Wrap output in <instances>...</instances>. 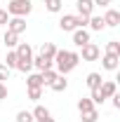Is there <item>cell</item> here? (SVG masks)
<instances>
[{
    "mask_svg": "<svg viewBox=\"0 0 120 122\" xmlns=\"http://www.w3.org/2000/svg\"><path fill=\"white\" fill-rule=\"evenodd\" d=\"M0 54H2V52H0Z\"/></svg>",
    "mask_w": 120,
    "mask_h": 122,
    "instance_id": "e575fe53",
    "label": "cell"
},
{
    "mask_svg": "<svg viewBox=\"0 0 120 122\" xmlns=\"http://www.w3.org/2000/svg\"><path fill=\"white\" fill-rule=\"evenodd\" d=\"M2 42L10 47V49H14V47L19 45V35H16V33H12V30H5V35H2Z\"/></svg>",
    "mask_w": 120,
    "mask_h": 122,
    "instance_id": "ac0fdd59",
    "label": "cell"
},
{
    "mask_svg": "<svg viewBox=\"0 0 120 122\" xmlns=\"http://www.w3.org/2000/svg\"><path fill=\"white\" fill-rule=\"evenodd\" d=\"M16 61H19L16 52H14V49H10V52H7V59H5V66H7L10 71H14V68H16Z\"/></svg>",
    "mask_w": 120,
    "mask_h": 122,
    "instance_id": "cb8c5ba5",
    "label": "cell"
},
{
    "mask_svg": "<svg viewBox=\"0 0 120 122\" xmlns=\"http://www.w3.org/2000/svg\"><path fill=\"white\" fill-rule=\"evenodd\" d=\"M7 21H10V14H7V10H0V26H7Z\"/></svg>",
    "mask_w": 120,
    "mask_h": 122,
    "instance_id": "f546056e",
    "label": "cell"
},
{
    "mask_svg": "<svg viewBox=\"0 0 120 122\" xmlns=\"http://www.w3.org/2000/svg\"><path fill=\"white\" fill-rule=\"evenodd\" d=\"M31 113H33V120H35V122H45L47 117H52V113H49L45 106H35Z\"/></svg>",
    "mask_w": 120,
    "mask_h": 122,
    "instance_id": "9a60e30c",
    "label": "cell"
},
{
    "mask_svg": "<svg viewBox=\"0 0 120 122\" xmlns=\"http://www.w3.org/2000/svg\"><path fill=\"white\" fill-rule=\"evenodd\" d=\"M85 26H87V19L80 14H64L59 19V28L64 33H73L75 28H85Z\"/></svg>",
    "mask_w": 120,
    "mask_h": 122,
    "instance_id": "3957f363",
    "label": "cell"
},
{
    "mask_svg": "<svg viewBox=\"0 0 120 122\" xmlns=\"http://www.w3.org/2000/svg\"><path fill=\"white\" fill-rule=\"evenodd\" d=\"M92 108H97V106L92 103L90 96H85V99H78V110H80V113H87V110H92Z\"/></svg>",
    "mask_w": 120,
    "mask_h": 122,
    "instance_id": "603a6c76",
    "label": "cell"
},
{
    "mask_svg": "<svg viewBox=\"0 0 120 122\" xmlns=\"http://www.w3.org/2000/svg\"><path fill=\"white\" fill-rule=\"evenodd\" d=\"M7 30L21 35V33L26 30V19H24V16H10V21H7Z\"/></svg>",
    "mask_w": 120,
    "mask_h": 122,
    "instance_id": "ba28073f",
    "label": "cell"
},
{
    "mask_svg": "<svg viewBox=\"0 0 120 122\" xmlns=\"http://www.w3.org/2000/svg\"><path fill=\"white\" fill-rule=\"evenodd\" d=\"M57 49H59V47L54 45V42H43V47H40V54H43L45 59H54Z\"/></svg>",
    "mask_w": 120,
    "mask_h": 122,
    "instance_id": "e0dca14e",
    "label": "cell"
},
{
    "mask_svg": "<svg viewBox=\"0 0 120 122\" xmlns=\"http://www.w3.org/2000/svg\"><path fill=\"white\" fill-rule=\"evenodd\" d=\"M92 2H94V7H97V5H101V7H108V5H111V0H92Z\"/></svg>",
    "mask_w": 120,
    "mask_h": 122,
    "instance_id": "d6a6232c",
    "label": "cell"
},
{
    "mask_svg": "<svg viewBox=\"0 0 120 122\" xmlns=\"http://www.w3.org/2000/svg\"><path fill=\"white\" fill-rule=\"evenodd\" d=\"M40 75H43V87H49V85H52V80L59 75V73H57L54 68H49V71H43Z\"/></svg>",
    "mask_w": 120,
    "mask_h": 122,
    "instance_id": "7402d4cb",
    "label": "cell"
},
{
    "mask_svg": "<svg viewBox=\"0 0 120 122\" xmlns=\"http://www.w3.org/2000/svg\"><path fill=\"white\" fill-rule=\"evenodd\" d=\"M45 122H54V117H47V120H45Z\"/></svg>",
    "mask_w": 120,
    "mask_h": 122,
    "instance_id": "836d02e7",
    "label": "cell"
},
{
    "mask_svg": "<svg viewBox=\"0 0 120 122\" xmlns=\"http://www.w3.org/2000/svg\"><path fill=\"white\" fill-rule=\"evenodd\" d=\"M101 19H104V26H106V28H115V26H120V12H118V10H113V7H108L106 14L101 16Z\"/></svg>",
    "mask_w": 120,
    "mask_h": 122,
    "instance_id": "8992f818",
    "label": "cell"
},
{
    "mask_svg": "<svg viewBox=\"0 0 120 122\" xmlns=\"http://www.w3.org/2000/svg\"><path fill=\"white\" fill-rule=\"evenodd\" d=\"M99 92H101V96H104V99H111V96L118 92V85H115V80H104V82L99 85Z\"/></svg>",
    "mask_w": 120,
    "mask_h": 122,
    "instance_id": "7c38bea8",
    "label": "cell"
},
{
    "mask_svg": "<svg viewBox=\"0 0 120 122\" xmlns=\"http://www.w3.org/2000/svg\"><path fill=\"white\" fill-rule=\"evenodd\" d=\"M99 120V110L97 108H92L87 113H80V122H97Z\"/></svg>",
    "mask_w": 120,
    "mask_h": 122,
    "instance_id": "44dd1931",
    "label": "cell"
},
{
    "mask_svg": "<svg viewBox=\"0 0 120 122\" xmlns=\"http://www.w3.org/2000/svg\"><path fill=\"white\" fill-rule=\"evenodd\" d=\"M26 87H43V75H40V73H28ZM43 89H45V87H43Z\"/></svg>",
    "mask_w": 120,
    "mask_h": 122,
    "instance_id": "d6986e66",
    "label": "cell"
},
{
    "mask_svg": "<svg viewBox=\"0 0 120 122\" xmlns=\"http://www.w3.org/2000/svg\"><path fill=\"white\" fill-rule=\"evenodd\" d=\"M33 12V2L31 0H10L7 2V14L10 16H26Z\"/></svg>",
    "mask_w": 120,
    "mask_h": 122,
    "instance_id": "277c9868",
    "label": "cell"
},
{
    "mask_svg": "<svg viewBox=\"0 0 120 122\" xmlns=\"http://www.w3.org/2000/svg\"><path fill=\"white\" fill-rule=\"evenodd\" d=\"M33 68H38V73H43V71L54 68V61H52V59H45L43 54H38V56H33Z\"/></svg>",
    "mask_w": 120,
    "mask_h": 122,
    "instance_id": "30bf717a",
    "label": "cell"
},
{
    "mask_svg": "<svg viewBox=\"0 0 120 122\" xmlns=\"http://www.w3.org/2000/svg\"><path fill=\"white\" fill-rule=\"evenodd\" d=\"M120 66V56H115V54H104L101 56V68L104 71H118Z\"/></svg>",
    "mask_w": 120,
    "mask_h": 122,
    "instance_id": "9c48e42d",
    "label": "cell"
},
{
    "mask_svg": "<svg viewBox=\"0 0 120 122\" xmlns=\"http://www.w3.org/2000/svg\"><path fill=\"white\" fill-rule=\"evenodd\" d=\"M61 7H64V0H45V10L52 12V14L61 12Z\"/></svg>",
    "mask_w": 120,
    "mask_h": 122,
    "instance_id": "ffe728a7",
    "label": "cell"
},
{
    "mask_svg": "<svg viewBox=\"0 0 120 122\" xmlns=\"http://www.w3.org/2000/svg\"><path fill=\"white\" fill-rule=\"evenodd\" d=\"M90 42V30L87 28H75L73 30V45L75 47H82Z\"/></svg>",
    "mask_w": 120,
    "mask_h": 122,
    "instance_id": "8fae6325",
    "label": "cell"
},
{
    "mask_svg": "<svg viewBox=\"0 0 120 122\" xmlns=\"http://www.w3.org/2000/svg\"><path fill=\"white\" fill-rule=\"evenodd\" d=\"M75 10H78L80 16L90 19V16L94 14V2H92V0H75Z\"/></svg>",
    "mask_w": 120,
    "mask_h": 122,
    "instance_id": "52a82bcc",
    "label": "cell"
},
{
    "mask_svg": "<svg viewBox=\"0 0 120 122\" xmlns=\"http://www.w3.org/2000/svg\"><path fill=\"white\" fill-rule=\"evenodd\" d=\"M106 54H115V56H120V42H118V40H111V42L106 45Z\"/></svg>",
    "mask_w": 120,
    "mask_h": 122,
    "instance_id": "4316f807",
    "label": "cell"
},
{
    "mask_svg": "<svg viewBox=\"0 0 120 122\" xmlns=\"http://www.w3.org/2000/svg\"><path fill=\"white\" fill-rule=\"evenodd\" d=\"M28 99L31 101H40L43 99V87H28Z\"/></svg>",
    "mask_w": 120,
    "mask_h": 122,
    "instance_id": "484cf974",
    "label": "cell"
},
{
    "mask_svg": "<svg viewBox=\"0 0 120 122\" xmlns=\"http://www.w3.org/2000/svg\"><path fill=\"white\" fill-rule=\"evenodd\" d=\"M80 49H82L80 52V59L82 61H97L101 56V49H99V45H94V42H87V45H82Z\"/></svg>",
    "mask_w": 120,
    "mask_h": 122,
    "instance_id": "5b68a950",
    "label": "cell"
},
{
    "mask_svg": "<svg viewBox=\"0 0 120 122\" xmlns=\"http://www.w3.org/2000/svg\"><path fill=\"white\" fill-rule=\"evenodd\" d=\"M16 122H35V120H33V113L31 110H19L16 113Z\"/></svg>",
    "mask_w": 120,
    "mask_h": 122,
    "instance_id": "83f0119b",
    "label": "cell"
},
{
    "mask_svg": "<svg viewBox=\"0 0 120 122\" xmlns=\"http://www.w3.org/2000/svg\"><path fill=\"white\" fill-rule=\"evenodd\" d=\"M101 82H104V77H101V73H97V71L87 73V77H85V85H87L90 89H99Z\"/></svg>",
    "mask_w": 120,
    "mask_h": 122,
    "instance_id": "5bb4252c",
    "label": "cell"
},
{
    "mask_svg": "<svg viewBox=\"0 0 120 122\" xmlns=\"http://www.w3.org/2000/svg\"><path fill=\"white\" fill-rule=\"evenodd\" d=\"M111 99H113V108H120V94H118V92H115Z\"/></svg>",
    "mask_w": 120,
    "mask_h": 122,
    "instance_id": "1f68e13d",
    "label": "cell"
},
{
    "mask_svg": "<svg viewBox=\"0 0 120 122\" xmlns=\"http://www.w3.org/2000/svg\"><path fill=\"white\" fill-rule=\"evenodd\" d=\"M5 80H10V68L5 63H0V82H5Z\"/></svg>",
    "mask_w": 120,
    "mask_h": 122,
    "instance_id": "f1b7e54d",
    "label": "cell"
},
{
    "mask_svg": "<svg viewBox=\"0 0 120 122\" xmlns=\"http://www.w3.org/2000/svg\"><path fill=\"white\" fill-rule=\"evenodd\" d=\"M2 99H7V85L5 82H0V101Z\"/></svg>",
    "mask_w": 120,
    "mask_h": 122,
    "instance_id": "4dcf8cb0",
    "label": "cell"
},
{
    "mask_svg": "<svg viewBox=\"0 0 120 122\" xmlns=\"http://www.w3.org/2000/svg\"><path fill=\"white\" fill-rule=\"evenodd\" d=\"M87 26H90V30H97V33L106 28V26H104V19H101L99 14H92L90 19H87Z\"/></svg>",
    "mask_w": 120,
    "mask_h": 122,
    "instance_id": "2e32d148",
    "label": "cell"
},
{
    "mask_svg": "<svg viewBox=\"0 0 120 122\" xmlns=\"http://www.w3.org/2000/svg\"><path fill=\"white\" fill-rule=\"evenodd\" d=\"M52 61H54V71L59 75H68L80 63V54L78 52H68V49H57V54H54Z\"/></svg>",
    "mask_w": 120,
    "mask_h": 122,
    "instance_id": "6da1fadb",
    "label": "cell"
},
{
    "mask_svg": "<svg viewBox=\"0 0 120 122\" xmlns=\"http://www.w3.org/2000/svg\"><path fill=\"white\" fill-rule=\"evenodd\" d=\"M90 99H92V103H94V106H101V103L106 101L104 96H101V92H99V89H90Z\"/></svg>",
    "mask_w": 120,
    "mask_h": 122,
    "instance_id": "d4e9b609",
    "label": "cell"
},
{
    "mask_svg": "<svg viewBox=\"0 0 120 122\" xmlns=\"http://www.w3.org/2000/svg\"><path fill=\"white\" fill-rule=\"evenodd\" d=\"M16 56H19V61H16V71H21V73H31L33 71V49H31L28 42H19V45L14 47Z\"/></svg>",
    "mask_w": 120,
    "mask_h": 122,
    "instance_id": "7a4b0ae2",
    "label": "cell"
},
{
    "mask_svg": "<svg viewBox=\"0 0 120 122\" xmlns=\"http://www.w3.org/2000/svg\"><path fill=\"white\" fill-rule=\"evenodd\" d=\"M49 89H52V92H57V94H61V92H66V89H68V80H66V75H57L54 80H52Z\"/></svg>",
    "mask_w": 120,
    "mask_h": 122,
    "instance_id": "4fadbf2b",
    "label": "cell"
}]
</instances>
